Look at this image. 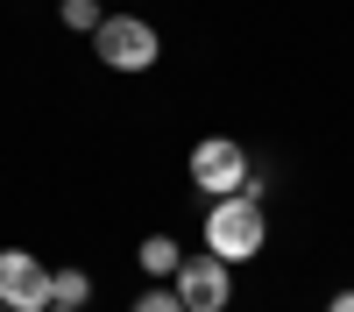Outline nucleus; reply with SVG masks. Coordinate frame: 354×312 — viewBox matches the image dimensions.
<instances>
[{
	"instance_id": "39448f33",
	"label": "nucleus",
	"mask_w": 354,
	"mask_h": 312,
	"mask_svg": "<svg viewBox=\"0 0 354 312\" xmlns=\"http://www.w3.org/2000/svg\"><path fill=\"white\" fill-rule=\"evenodd\" d=\"M0 305L8 312H50V270L28 248H0Z\"/></svg>"
},
{
	"instance_id": "6e6552de",
	"label": "nucleus",
	"mask_w": 354,
	"mask_h": 312,
	"mask_svg": "<svg viewBox=\"0 0 354 312\" xmlns=\"http://www.w3.org/2000/svg\"><path fill=\"white\" fill-rule=\"evenodd\" d=\"M57 15H64L71 28H85V36H100V21H106V8H100V0H64Z\"/></svg>"
},
{
	"instance_id": "1a4fd4ad",
	"label": "nucleus",
	"mask_w": 354,
	"mask_h": 312,
	"mask_svg": "<svg viewBox=\"0 0 354 312\" xmlns=\"http://www.w3.org/2000/svg\"><path fill=\"white\" fill-rule=\"evenodd\" d=\"M135 312H185V305H177V291H142Z\"/></svg>"
},
{
	"instance_id": "423d86ee",
	"label": "nucleus",
	"mask_w": 354,
	"mask_h": 312,
	"mask_svg": "<svg viewBox=\"0 0 354 312\" xmlns=\"http://www.w3.org/2000/svg\"><path fill=\"white\" fill-rule=\"evenodd\" d=\"M142 270H149V277H177V270H185V248H177L170 235H149V241H142Z\"/></svg>"
},
{
	"instance_id": "9b49d317",
	"label": "nucleus",
	"mask_w": 354,
	"mask_h": 312,
	"mask_svg": "<svg viewBox=\"0 0 354 312\" xmlns=\"http://www.w3.org/2000/svg\"><path fill=\"white\" fill-rule=\"evenodd\" d=\"M50 312H71V305H50Z\"/></svg>"
},
{
	"instance_id": "20e7f679",
	"label": "nucleus",
	"mask_w": 354,
	"mask_h": 312,
	"mask_svg": "<svg viewBox=\"0 0 354 312\" xmlns=\"http://www.w3.org/2000/svg\"><path fill=\"white\" fill-rule=\"evenodd\" d=\"M170 291H177V305H185V312H227L234 277H227L220 255H185V270L170 277Z\"/></svg>"
},
{
	"instance_id": "f03ea898",
	"label": "nucleus",
	"mask_w": 354,
	"mask_h": 312,
	"mask_svg": "<svg viewBox=\"0 0 354 312\" xmlns=\"http://www.w3.org/2000/svg\"><path fill=\"white\" fill-rule=\"evenodd\" d=\"M93 50H100L106 71H149L163 57V36H156V21H142V15H106Z\"/></svg>"
},
{
	"instance_id": "0eeeda50",
	"label": "nucleus",
	"mask_w": 354,
	"mask_h": 312,
	"mask_svg": "<svg viewBox=\"0 0 354 312\" xmlns=\"http://www.w3.org/2000/svg\"><path fill=\"white\" fill-rule=\"evenodd\" d=\"M85 298H93V277H85V270H50V305H85Z\"/></svg>"
},
{
	"instance_id": "f257e3e1",
	"label": "nucleus",
	"mask_w": 354,
	"mask_h": 312,
	"mask_svg": "<svg viewBox=\"0 0 354 312\" xmlns=\"http://www.w3.org/2000/svg\"><path fill=\"white\" fill-rule=\"evenodd\" d=\"M262 241H270V220H262V199H220V206H205V255H220V263H255Z\"/></svg>"
},
{
	"instance_id": "9d476101",
	"label": "nucleus",
	"mask_w": 354,
	"mask_h": 312,
	"mask_svg": "<svg viewBox=\"0 0 354 312\" xmlns=\"http://www.w3.org/2000/svg\"><path fill=\"white\" fill-rule=\"evenodd\" d=\"M326 312H354V291H333V305Z\"/></svg>"
},
{
	"instance_id": "f8f14e48",
	"label": "nucleus",
	"mask_w": 354,
	"mask_h": 312,
	"mask_svg": "<svg viewBox=\"0 0 354 312\" xmlns=\"http://www.w3.org/2000/svg\"><path fill=\"white\" fill-rule=\"evenodd\" d=\"M0 312H8V305H0Z\"/></svg>"
},
{
	"instance_id": "7ed1b4c3",
	"label": "nucleus",
	"mask_w": 354,
	"mask_h": 312,
	"mask_svg": "<svg viewBox=\"0 0 354 312\" xmlns=\"http://www.w3.org/2000/svg\"><path fill=\"white\" fill-rule=\"evenodd\" d=\"M192 185L213 199V206H220V199H241L248 192V149L234 135H205L192 149Z\"/></svg>"
}]
</instances>
